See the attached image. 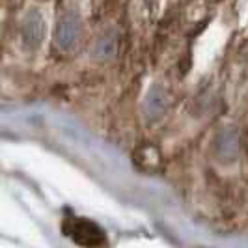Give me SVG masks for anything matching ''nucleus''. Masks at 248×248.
<instances>
[{
	"mask_svg": "<svg viewBox=\"0 0 248 248\" xmlns=\"http://www.w3.org/2000/svg\"><path fill=\"white\" fill-rule=\"evenodd\" d=\"M166 108H168V95L159 84H155L148 92L146 101H144V116L149 122H155L164 116Z\"/></svg>",
	"mask_w": 248,
	"mask_h": 248,
	"instance_id": "obj_4",
	"label": "nucleus"
},
{
	"mask_svg": "<svg viewBox=\"0 0 248 248\" xmlns=\"http://www.w3.org/2000/svg\"><path fill=\"white\" fill-rule=\"evenodd\" d=\"M62 230L73 243L82 247H101L107 243L103 228L84 217H67L62 224Z\"/></svg>",
	"mask_w": 248,
	"mask_h": 248,
	"instance_id": "obj_1",
	"label": "nucleus"
},
{
	"mask_svg": "<svg viewBox=\"0 0 248 248\" xmlns=\"http://www.w3.org/2000/svg\"><path fill=\"white\" fill-rule=\"evenodd\" d=\"M217 149H218V155L222 157V161H233V159H237V153L241 149L237 133H233V131L220 133V137L217 140Z\"/></svg>",
	"mask_w": 248,
	"mask_h": 248,
	"instance_id": "obj_5",
	"label": "nucleus"
},
{
	"mask_svg": "<svg viewBox=\"0 0 248 248\" xmlns=\"http://www.w3.org/2000/svg\"><path fill=\"white\" fill-rule=\"evenodd\" d=\"M21 36H23L25 45L30 49H37L41 45L43 36H45V21L37 10H30L25 15L23 25H21Z\"/></svg>",
	"mask_w": 248,
	"mask_h": 248,
	"instance_id": "obj_3",
	"label": "nucleus"
},
{
	"mask_svg": "<svg viewBox=\"0 0 248 248\" xmlns=\"http://www.w3.org/2000/svg\"><path fill=\"white\" fill-rule=\"evenodd\" d=\"M80 21L75 13H63L56 26V45L62 50H71L80 41Z\"/></svg>",
	"mask_w": 248,
	"mask_h": 248,
	"instance_id": "obj_2",
	"label": "nucleus"
}]
</instances>
